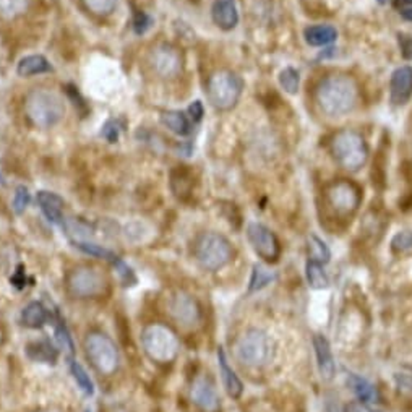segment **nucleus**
Returning a JSON list of instances; mask_svg holds the SVG:
<instances>
[{
	"instance_id": "12",
	"label": "nucleus",
	"mask_w": 412,
	"mask_h": 412,
	"mask_svg": "<svg viewBox=\"0 0 412 412\" xmlns=\"http://www.w3.org/2000/svg\"><path fill=\"white\" fill-rule=\"evenodd\" d=\"M149 63L153 70L163 78H174L182 72V58L180 51L173 44H159L154 47L149 54Z\"/></svg>"
},
{
	"instance_id": "27",
	"label": "nucleus",
	"mask_w": 412,
	"mask_h": 412,
	"mask_svg": "<svg viewBox=\"0 0 412 412\" xmlns=\"http://www.w3.org/2000/svg\"><path fill=\"white\" fill-rule=\"evenodd\" d=\"M30 8V0H0V17L5 20L17 18Z\"/></svg>"
},
{
	"instance_id": "11",
	"label": "nucleus",
	"mask_w": 412,
	"mask_h": 412,
	"mask_svg": "<svg viewBox=\"0 0 412 412\" xmlns=\"http://www.w3.org/2000/svg\"><path fill=\"white\" fill-rule=\"evenodd\" d=\"M247 237L251 245V249L255 250V254L263 258L268 263H275L280 258L281 255V245L280 240L271 232L268 227L263 226V224L251 223L247 227Z\"/></svg>"
},
{
	"instance_id": "18",
	"label": "nucleus",
	"mask_w": 412,
	"mask_h": 412,
	"mask_svg": "<svg viewBox=\"0 0 412 412\" xmlns=\"http://www.w3.org/2000/svg\"><path fill=\"white\" fill-rule=\"evenodd\" d=\"M36 201L39 205L41 211L44 213L47 221L52 224H61L63 218V198L52 192L41 190L37 192Z\"/></svg>"
},
{
	"instance_id": "3",
	"label": "nucleus",
	"mask_w": 412,
	"mask_h": 412,
	"mask_svg": "<svg viewBox=\"0 0 412 412\" xmlns=\"http://www.w3.org/2000/svg\"><path fill=\"white\" fill-rule=\"evenodd\" d=\"M331 154L342 169L357 173L363 168L368 158V146L366 138L356 130H339L335 133L330 143Z\"/></svg>"
},
{
	"instance_id": "7",
	"label": "nucleus",
	"mask_w": 412,
	"mask_h": 412,
	"mask_svg": "<svg viewBox=\"0 0 412 412\" xmlns=\"http://www.w3.org/2000/svg\"><path fill=\"white\" fill-rule=\"evenodd\" d=\"M85 352L89 358L91 366L98 370L101 375L109 377L117 372L120 363L119 349L111 336L101 331H91L85 339Z\"/></svg>"
},
{
	"instance_id": "45",
	"label": "nucleus",
	"mask_w": 412,
	"mask_h": 412,
	"mask_svg": "<svg viewBox=\"0 0 412 412\" xmlns=\"http://www.w3.org/2000/svg\"><path fill=\"white\" fill-rule=\"evenodd\" d=\"M42 412H54V411H42Z\"/></svg>"
},
{
	"instance_id": "28",
	"label": "nucleus",
	"mask_w": 412,
	"mask_h": 412,
	"mask_svg": "<svg viewBox=\"0 0 412 412\" xmlns=\"http://www.w3.org/2000/svg\"><path fill=\"white\" fill-rule=\"evenodd\" d=\"M28 354L31 358H35V361H39V362H54L57 358L56 349L49 344V342H46V341L30 344Z\"/></svg>"
},
{
	"instance_id": "34",
	"label": "nucleus",
	"mask_w": 412,
	"mask_h": 412,
	"mask_svg": "<svg viewBox=\"0 0 412 412\" xmlns=\"http://www.w3.org/2000/svg\"><path fill=\"white\" fill-rule=\"evenodd\" d=\"M31 201V194L30 190L26 189L25 185H20L17 187V190H15V196H13V210L17 215H21L26 208H28Z\"/></svg>"
},
{
	"instance_id": "24",
	"label": "nucleus",
	"mask_w": 412,
	"mask_h": 412,
	"mask_svg": "<svg viewBox=\"0 0 412 412\" xmlns=\"http://www.w3.org/2000/svg\"><path fill=\"white\" fill-rule=\"evenodd\" d=\"M47 318H49V313L41 302H31L21 312V323L33 330L42 328L47 323Z\"/></svg>"
},
{
	"instance_id": "15",
	"label": "nucleus",
	"mask_w": 412,
	"mask_h": 412,
	"mask_svg": "<svg viewBox=\"0 0 412 412\" xmlns=\"http://www.w3.org/2000/svg\"><path fill=\"white\" fill-rule=\"evenodd\" d=\"M412 96V68L399 67L392 77V101L396 106L408 103Z\"/></svg>"
},
{
	"instance_id": "26",
	"label": "nucleus",
	"mask_w": 412,
	"mask_h": 412,
	"mask_svg": "<svg viewBox=\"0 0 412 412\" xmlns=\"http://www.w3.org/2000/svg\"><path fill=\"white\" fill-rule=\"evenodd\" d=\"M331 258V251L322 239L317 235H310L308 237V260L317 261V263H328Z\"/></svg>"
},
{
	"instance_id": "1",
	"label": "nucleus",
	"mask_w": 412,
	"mask_h": 412,
	"mask_svg": "<svg viewBox=\"0 0 412 412\" xmlns=\"http://www.w3.org/2000/svg\"><path fill=\"white\" fill-rule=\"evenodd\" d=\"M318 108L330 117L349 114L358 101V85L351 75H328L315 89Z\"/></svg>"
},
{
	"instance_id": "40",
	"label": "nucleus",
	"mask_w": 412,
	"mask_h": 412,
	"mask_svg": "<svg viewBox=\"0 0 412 412\" xmlns=\"http://www.w3.org/2000/svg\"><path fill=\"white\" fill-rule=\"evenodd\" d=\"M399 44H401V49L404 52V57L406 58H411L412 57V39L409 36L406 35H399Z\"/></svg>"
},
{
	"instance_id": "44",
	"label": "nucleus",
	"mask_w": 412,
	"mask_h": 412,
	"mask_svg": "<svg viewBox=\"0 0 412 412\" xmlns=\"http://www.w3.org/2000/svg\"><path fill=\"white\" fill-rule=\"evenodd\" d=\"M0 185H5V179H4L2 173H0Z\"/></svg>"
},
{
	"instance_id": "10",
	"label": "nucleus",
	"mask_w": 412,
	"mask_h": 412,
	"mask_svg": "<svg viewBox=\"0 0 412 412\" xmlns=\"http://www.w3.org/2000/svg\"><path fill=\"white\" fill-rule=\"evenodd\" d=\"M108 280L103 273L91 266H78L67 276V289L73 297L94 299L108 291Z\"/></svg>"
},
{
	"instance_id": "5",
	"label": "nucleus",
	"mask_w": 412,
	"mask_h": 412,
	"mask_svg": "<svg viewBox=\"0 0 412 412\" xmlns=\"http://www.w3.org/2000/svg\"><path fill=\"white\" fill-rule=\"evenodd\" d=\"M195 260L203 270L219 271L232 260L234 250L229 240L218 232H205L195 242Z\"/></svg>"
},
{
	"instance_id": "17",
	"label": "nucleus",
	"mask_w": 412,
	"mask_h": 412,
	"mask_svg": "<svg viewBox=\"0 0 412 412\" xmlns=\"http://www.w3.org/2000/svg\"><path fill=\"white\" fill-rule=\"evenodd\" d=\"M211 17L218 28L229 31L237 26L239 13L235 0H215L211 7Z\"/></svg>"
},
{
	"instance_id": "42",
	"label": "nucleus",
	"mask_w": 412,
	"mask_h": 412,
	"mask_svg": "<svg viewBox=\"0 0 412 412\" xmlns=\"http://www.w3.org/2000/svg\"><path fill=\"white\" fill-rule=\"evenodd\" d=\"M326 412H344L341 408V404L338 403V399H328V403H326Z\"/></svg>"
},
{
	"instance_id": "16",
	"label": "nucleus",
	"mask_w": 412,
	"mask_h": 412,
	"mask_svg": "<svg viewBox=\"0 0 412 412\" xmlns=\"http://www.w3.org/2000/svg\"><path fill=\"white\" fill-rule=\"evenodd\" d=\"M313 347H315V354H317L320 375H322V378L326 380V382H330V380H333L335 372H336L335 357H333V352H331L330 342L323 335H315Z\"/></svg>"
},
{
	"instance_id": "22",
	"label": "nucleus",
	"mask_w": 412,
	"mask_h": 412,
	"mask_svg": "<svg viewBox=\"0 0 412 412\" xmlns=\"http://www.w3.org/2000/svg\"><path fill=\"white\" fill-rule=\"evenodd\" d=\"M52 72L51 62L47 61L44 56L35 54V56H26L21 58L17 65V73L20 77H33V75H41V73H49Z\"/></svg>"
},
{
	"instance_id": "25",
	"label": "nucleus",
	"mask_w": 412,
	"mask_h": 412,
	"mask_svg": "<svg viewBox=\"0 0 412 412\" xmlns=\"http://www.w3.org/2000/svg\"><path fill=\"white\" fill-rule=\"evenodd\" d=\"M305 276H307L308 286L312 289H326L330 286V280L326 271L323 270L322 263L308 260L307 266H305Z\"/></svg>"
},
{
	"instance_id": "2",
	"label": "nucleus",
	"mask_w": 412,
	"mask_h": 412,
	"mask_svg": "<svg viewBox=\"0 0 412 412\" xmlns=\"http://www.w3.org/2000/svg\"><path fill=\"white\" fill-rule=\"evenodd\" d=\"M25 112L35 127L52 128L65 116V104L54 91L39 88L26 96Z\"/></svg>"
},
{
	"instance_id": "43",
	"label": "nucleus",
	"mask_w": 412,
	"mask_h": 412,
	"mask_svg": "<svg viewBox=\"0 0 412 412\" xmlns=\"http://www.w3.org/2000/svg\"><path fill=\"white\" fill-rule=\"evenodd\" d=\"M396 7L399 8V12L401 10H406V8H411L412 7V0H396Z\"/></svg>"
},
{
	"instance_id": "19",
	"label": "nucleus",
	"mask_w": 412,
	"mask_h": 412,
	"mask_svg": "<svg viewBox=\"0 0 412 412\" xmlns=\"http://www.w3.org/2000/svg\"><path fill=\"white\" fill-rule=\"evenodd\" d=\"M218 362H219V372H221V378L224 383V388H226L227 394L231 398H239L244 392V385L240 382V378L235 375L232 367L229 366L226 352H224L223 347H218Z\"/></svg>"
},
{
	"instance_id": "35",
	"label": "nucleus",
	"mask_w": 412,
	"mask_h": 412,
	"mask_svg": "<svg viewBox=\"0 0 412 412\" xmlns=\"http://www.w3.org/2000/svg\"><path fill=\"white\" fill-rule=\"evenodd\" d=\"M65 93H67L68 98L72 99V103H73L75 108L80 111V114H82V117H85V114L88 112V106H87V103H85V99L82 98V94H80L78 88L73 87V85H67Z\"/></svg>"
},
{
	"instance_id": "13",
	"label": "nucleus",
	"mask_w": 412,
	"mask_h": 412,
	"mask_svg": "<svg viewBox=\"0 0 412 412\" xmlns=\"http://www.w3.org/2000/svg\"><path fill=\"white\" fill-rule=\"evenodd\" d=\"M168 308L169 313L173 315V318L182 326H195L200 323L201 318L200 307H198L195 299L189 296V294L185 292L175 294V296L170 297Z\"/></svg>"
},
{
	"instance_id": "33",
	"label": "nucleus",
	"mask_w": 412,
	"mask_h": 412,
	"mask_svg": "<svg viewBox=\"0 0 412 412\" xmlns=\"http://www.w3.org/2000/svg\"><path fill=\"white\" fill-rule=\"evenodd\" d=\"M299 82H301V78H299V72L294 70V68L287 67L285 68L280 73V83L281 87L285 88L289 94H296L299 91Z\"/></svg>"
},
{
	"instance_id": "32",
	"label": "nucleus",
	"mask_w": 412,
	"mask_h": 412,
	"mask_svg": "<svg viewBox=\"0 0 412 412\" xmlns=\"http://www.w3.org/2000/svg\"><path fill=\"white\" fill-rule=\"evenodd\" d=\"M72 375H73L75 380H77L78 387L83 389L85 394H88V396H93L94 394V385H93V382H91V378H89V375L87 373V370H85V368L82 366H80V363L77 361L72 362Z\"/></svg>"
},
{
	"instance_id": "37",
	"label": "nucleus",
	"mask_w": 412,
	"mask_h": 412,
	"mask_svg": "<svg viewBox=\"0 0 412 412\" xmlns=\"http://www.w3.org/2000/svg\"><path fill=\"white\" fill-rule=\"evenodd\" d=\"M151 25L153 18L144 12H137L135 17H133V30H135L137 35H144L151 28Z\"/></svg>"
},
{
	"instance_id": "8",
	"label": "nucleus",
	"mask_w": 412,
	"mask_h": 412,
	"mask_svg": "<svg viewBox=\"0 0 412 412\" xmlns=\"http://www.w3.org/2000/svg\"><path fill=\"white\" fill-rule=\"evenodd\" d=\"M235 357L249 367H263L273 358V341L265 331L249 330L235 341Z\"/></svg>"
},
{
	"instance_id": "6",
	"label": "nucleus",
	"mask_w": 412,
	"mask_h": 412,
	"mask_svg": "<svg viewBox=\"0 0 412 412\" xmlns=\"http://www.w3.org/2000/svg\"><path fill=\"white\" fill-rule=\"evenodd\" d=\"M242 89V78L231 70H218L208 78V101L218 111H231L239 103Z\"/></svg>"
},
{
	"instance_id": "41",
	"label": "nucleus",
	"mask_w": 412,
	"mask_h": 412,
	"mask_svg": "<svg viewBox=\"0 0 412 412\" xmlns=\"http://www.w3.org/2000/svg\"><path fill=\"white\" fill-rule=\"evenodd\" d=\"M346 412H382V411L373 409L368 404H363V403H351L346 408Z\"/></svg>"
},
{
	"instance_id": "14",
	"label": "nucleus",
	"mask_w": 412,
	"mask_h": 412,
	"mask_svg": "<svg viewBox=\"0 0 412 412\" xmlns=\"http://www.w3.org/2000/svg\"><path fill=\"white\" fill-rule=\"evenodd\" d=\"M192 401L205 412H218L221 409V399L215 383L208 377H196L192 383Z\"/></svg>"
},
{
	"instance_id": "36",
	"label": "nucleus",
	"mask_w": 412,
	"mask_h": 412,
	"mask_svg": "<svg viewBox=\"0 0 412 412\" xmlns=\"http://www.w3.org/2000/svg\"><path fill=\"white\" fill-rule=\"evenodd\" d=\"M392 247L394 251H406L412 249V231L396 234L392 240Z\"/></svg>"
},
{
	"instance_id": "23",
	"label": "nucleus",
	"mask_w": 412,
	"mask_h": 412,
	"mask_svg": "<svg viewBox=\"0 0 412 412\" xmlns=\"http://www.w3.org/2000/svg\"><path fill=\"white\" fill-rule=\"evenodd\" d=\"M304 36H305V41H307V44L320 47V46L331 44V42L336 41V37H338V31L330 25H317V26H308V28L304 31Z\"/></svg>"
},
{
	"instance_id": "20",
	"label": "nucleus",
	"mask_w": 412,
	"mask_h": 412,
	"mask_svg": "<svg viewBox=\"0 0 412 412\" xmlns=\"http://www.w3.org/2000/svg\"><path fill=\"white\" fill-rule=\"evenodd\" d=\"M347 385L357 396V399L363 404H377L380 403V393L373 383L368 382L367 378H362L356 373L347 375Z\"/></svg>"
},
{
	"instance_id": "39",
	"label": "nucleus",
	"mask_w": 412,
	"mask_h": 412,
	"mask_svg": "<svg viewBox=\"0 0 412 412\" xmlns=\"http://www.w3.org/2000/svg\"><path fill=\"white\" fill-rule=\"evenodd\" d=\"M187 114H189V117L192 119V122H194V124L200 122L201 117H203V104L200 103V101H195V103L190 104V108L187 109Z\"/></svg>"
},
{
	"instance_id": "30",
	"label": "nucleus",
	"mask_w": 412,
	"mask_h": 412,
	"mask_svg": "<svg viewBox=\"0 0 412 412\" xmlns=\"http://www.w3.org/2000/svg\"><path fill=\"white\" fill-rule=\"evenodd\" d=\"M275 280V275L270 273L268 270H265L263 266L255 265L254 266V273H251V280H250V292L254 291H260L265 286H268L270 282Z\"/></svg>"
},
{
	"instance_id": "46",
	"label": "nucleus",
	"mask_w": 412,
	"mask_h": 412,
	"mask_svg": "<svg viewBox=\"0 0 412 412\" xmlns=\"http://www.w3.org/2000/svg\"><path fill=\"white\" fill-rule=\"evenodd\" d=\"M85 412H91V411H85Z\"/></svg>"
},
{
	"instance_id": "4",
	"label": "nucleus",
	"mask_w": 412,
	"mask_h": 412,
	"mask_svg": "<svg viewBox=\"0 0 412 412\" xmlns=\"http://www.w3.org/2000/svg\"><path fill=\"white\" fill-rule=\"evenodd\" d=\"M140 341L146 356L158 363L174 362L180 352L179 338L169 326L161 323L144 326Z\"/></svg>"
},
{
	"instance_id": "31",
	"label": "nucleus",
	"mask_w": 412,
	"mask_h": 412,
	"mask_svg": "<svg viewBox=\"0 0 412 412\" xmlns=\"http://www.w3.org/2000/svg\"><path fill=\"white\" fill-rule=\"evenodd\" d=\"M77 247L82 251H85L87 255L109 260V261H112V263H116V261L119 260V256H117L116 254H112L111 250L104 249L103 245H96V244H91V242H77Z\"/></svg>"
},
{
	"instance_id": "38",
	"label": "nucleus",
	"mask_w": 412,
	"mask_h": 412,
	"mask_svg": "<svg viewBox=\"0 0 412 412\" xmlns=\"http://www.w3.org/2000/svg\"><path fill=\"white\" fill-rule=\"evenodd\" d=\"M119 122L117 120H114V119H111V120H108L104 124V127H103V137L106 138V140H108L109 143H116L117 140H119Z\"/></svg>"
},
{
	"instance_id": "21",
	"label": "nucleus",
	"mask_w": 412,
	"mask_h": 412,
	"mask_svg": "<svg viewBox=\"0 0 412 412\" xmlns=\"http://www.w3.org/2000/svg\"><path fill=\"white\" fill-rule=\"evenodd\" d=\"M161 122L164 127H168L170 132L175 133L179 137H187L190 135L192 130H194V125H192V119L185 112L182 111H168L161 116Z\"/></svg>"
},
{
	"instance_id": "29",
	"label": "nucleus",
	"mask_w": 412,
	"mask_h": 412,
	"mask_svg": "<svg viewBox=\"0 0 412 412\" xmlns=\"http://www.w3.org/2000/svg\"><path fill=\"white\" fill-rule=\"evenodd\" d=\"M82 2L96 17H109L117 7V0H82Z\"/></svg>"
},
{
	"instance_id": "9",
	"label": "nucleus",
	"mask_w": 412,
	"mask_h": 412,
	"mask_svg": "<svg viewBox=\"0 0 412 412\" xmlns=\"http://www.w3.org/2000/svg\"><path fill=\"white\" fill-rule=\"evenodd\" d=\"M325 200L336 216L347 218L361 206L362 190L354 182L341 179L326 187Z\"/></svg>"
}]
</instances>
